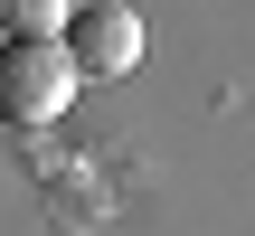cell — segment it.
Listing matches in <instances>:
<instances>
[{"instance_id":"1","label":"cell","mask_w":255,"mask_h":236,"mask_svg":"<svg viewBox=\"0 0 255 236\" xmlns=\"http://www.w3.org/2000/svg\"><path fill=\"white\" fill-rule=\"evenodd\" d=\"M66 104H76L66 47H57V38H9V47H0V114H9L19 132H47Z\"/></svg>"},{"instance_id":"2","label":"cell","mask_w":255,"mask_h":236,"mask_svg":"<svg viewBox=\"0 0 255 236\" xmlns=\"http://www.w3.org/2000/svg\"><path fill=\"white\" fill-rule=\"evenodd\" d=\"M57 47H66L76 85H95V76H132V66H142V19H132L123 0H76L66 28H57Z\"/></svg>"},{"instance_id":"3","label":"cell","mask_w":255,"mask_h":236,"mask_svg":"<svg viewBox=\"0 0 255 236\" xmlns=\"http://www.w3.org/2000/svg\"><path fill=\"white\" fill-rule=\"evenodd\" d=\"M66 9H76V0H0V28H9V38H57Z\"/></svg>"}]
</instances>
